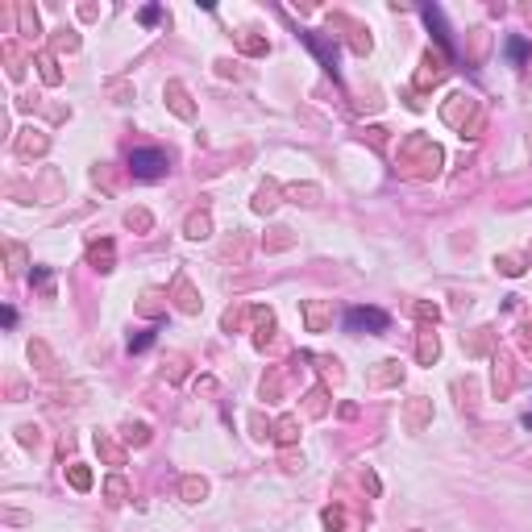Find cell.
<instances>
[{
  "instance_id": "cell-4",
  "label": "cell",
  "mask_w": 532,
  "mask_h": 532,
  "mask_svg": "<svg viewBox=\"0 0 532 532\" xmlns=\"http://www.w3.org/2000/svg\"><path fill=\"white\" fill-rule=\"evenodd\" d=\"M150 341H154V333L146 329V333H137V337H129V350H133V354H141V350H150Z\"/></svg>"
},
{
  "instance_id": "cell-1",
  "label": "cell",
  "mask_w": 532,
  "mask_h": 532,
  "mask_svg": "<svg viewBox=\"0 0 532 532\" xmlns=\"http://www.w3.org/2000/svg\"><path fill=\"white\" fill-rule=\"evenodd\" d=\"M129 171L137 179H158V175H166V154L162 150H133Z\"/></svg>"
},
{
  "instance_id": "cell-2",
  "label": "cell",
  "mask_w": 532,
  "mask_h": 532,
  "mask_svg": "<svg viewBox=\"0 0 532 532\" xmlns=\"http://www.w3.org/2000/svg\"><path fill=\"white\" fill-rule=\"evenodd\" d=\"M345 329H350V333H362V329L383 333V329H387V312H379V308H354V312L345 316Z\"/></svg>"
},
{
  "instance_id": "cell-5",
  "label": "cell",
  "mask_w": 532,
  "mask_h": 532,
  "mask_svg": "<svg viewBox=\"0 0 532 532\" xmlns=\"http://www.w3.org/2000/svg\"><path fill=\"white\" fill-rule=\"evenodd\" d=\"M187 233H191V237H204V233H208V221H204V216H191V221H187Z\"/></svg>"
},
{
  "instance_id": "cell-3",
  "label": "cell",
  "mask_w": 532,
  "mask_h": 532,
  "mask_svg": "<svg viewBox=\"0 0 532 532\" xmlns=\"http://www.w3.org/2000/svg\"><path fill=\"white\" fill-rule=\"evenodd\" d=\"M508 54H512L516 62H520V58H529V42H524V37H512V42H508Z\"/></svg>"
}]
</instances>
